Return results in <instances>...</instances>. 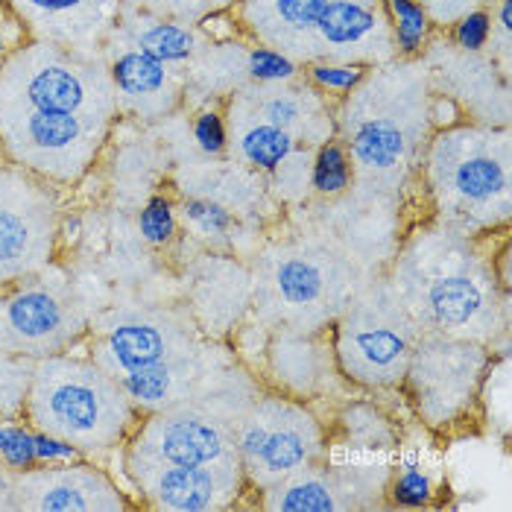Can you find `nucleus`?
Segmentation results:
<instances>
[{"instance_id": "a19ab883", "label": "nucleus", "mask_w": 512, "mask_h": 512, "mask_svg": "<svg viewBox=\"0 0 512 512\" xmlns=\"http://www.w3.org/2000/svg\"><path fill=\"white\" fill-rule=\"evenodd\" d=\"M21 39H24V36H9L6 27H0V65H3V59L15 50V44Z\"/></svg>"}, {"instance_id": "f3484780", "label": "nucleus", "mask_w": 512, "mask_h": 512, "mask_svg": "<svg viewBox=\"0 0 512 512\" xmlns=\"http://www.w3.org/2000/svg\"><path fill=\"white\" fill-rule=\"evenodd\" d=\"M9 12L39 41L82 53L118 24V0H6Z\"/></svg>"}, {"instance_id": "20e7f679", "label": "nucleus", "mask_w": 512, "mask_h": 512, "mask_svg": "<svg viewBox=\"0 0 512 512\" xmlns=\"http://www.w3.org/2000/svg\"><path fill=\"white\" fill-rule=\"evenodd\" d=\"M422 85L404 65L366 77L346 97L340 120L343 147L366 188L398 185L419 153L428 123V97Z\"/></svg>"}, {"instance_id": "b1692460", "label": "nucleus", "mask_w": 512, "mask_h": 512, "mask_svg": "<svg viewBox=\"0 0 512 512\" xmlns=\"http://www.w3.org/2000/svg\"><path fill=\"white\" fill-rule=\"evenodd\" d=\"M232 129H235V141L229 144H235L237 156L261 173H273L278 164L299 147L290 132L264 120L237 115V112H232Z\"/></svg>"}, {"instance_id": "c756f323", "label": "nucleus", "mask_w": 512, "mask_h": 512, "mask_svg": "<svg viewBox=\"0 0 512 512\" xmlns=\"http://www.w3.org/2000/svg\"><path fill=\"white\" fill-rule=\"evenodd\" d=\"M36 466V428L24 419L0 416V469L27 472Z\"/></svg>"}, {"instance_id": "7ed1b4c3", "label": "nucleus", "mask_w": 512, "mask_h": 512, "mask_svg": "<svg viewBox=\"0 0 512 512\" xmlns=\"http://www.w3.org/2000/svg\"><path fill=\"white\" fill-rule=\"evenodd\" d=\"M425 179L442 226L477 237L510 220V135L457 123L425 153Z\"/></svg>"}, {"instance_id": "4c0bfd02", "label": "nucleus", "mask_w": 512, "mask_h": 512, "mask_svg": "<svg viewBox=\"0 0 512 512\" xmlns=\"http://www.w3.org/2000/svg\"><path fill=\"white\" fill-rule=\"evenodd\" d=\"M36 460H39V466H71V463H79L85 457L65 436L36 431Z\"/></svg>"}, {"instance_id": "7c9ffc66", "label": "nucleus", "mask_w": 512, "mask_h": 512, "mask_svg": "<svg viewBox=\"0 0 512 512\" xmlns=\"http://www.w3.org/2000/svg\"><path fill=\"white\" fill-rule=\"evenodd\" d=\"M138 235L147 246L153 249H164L170 246L176 235H179V211H176V202L167 197V194H156L150 197L141 211H138Z\"/></svg>"}, {"instance_id": "ea45409f", "label": "nucleus", "mask_w": 512, "mask_h": 512, "mask_svg": "<svg viewBox=\"0 0 512 512\" xmlns=\"http://www.w3.org/2000/svg\"><path fill=\"white\" fill-rule=\"evenodd\" d=\"M425 9H428V15H431V21H439V24H445V18L448 21H454V18H460L463 12H469V9H477L483 0H419Z\"/></svg>"}, {"instance_id": "423d86ee", "label": "nucleus", "mask_w": 512, "mask_h": 512, "mask_svg": "<svg viewBox=\"0 0 512 512\" xmlns=\"http://www.w3.org/2000/svg\"><path fill=\"white\" fill-rule=\"evenodd\" d=\"M419 322L395 296L387 278L357 287L334 325V363L343 378L366 390H387L404 381Z\"/></svg>"}, {"instance_id": "1a4fd4ad", "label": "nucleus", "mask_w": 512, "mask_h": 512, "mask_svg": "<svg viewBox=\"0 0 512 512\" xmlns=\"http://www.w3.org/2000/svg\"><path fill=\"white\" fill-rule=\"evenodd\" d=\"M112 118L0 106V147L12 164L50 182H77L109 138Z\"/></svg>"}, {"instance_id": "c9c22d12", "label": "nucleus", "mask_w": 512, "mask_h": 512, "mask_svg": "<svg viewBox=\"0 0 512 512\" xmlns=\"http://www.w3.org/2000/svg\"><path fill=\"white\" fill-rule=\"evenodd\" d=\"M311 158H314L311 153H305V150H299V147H296V150H293V153L284 158L276 170H273L281 197L284 199L302 197V188H308V185H311Z\"/></svg>"}, {"instance_id": "6ab92c4d", "label": "nucleus", "mask_w": 512, "mask_h": 512, "mask_svg": "<svg viewBox=\"0 0 512 512\" xmlns=\"http://www.w3.org/2000/svg\"><path fill=\"white\" fill-rule=\"evenodd\" d=\"M109 79L118 94V109H129L147 120L170 112V106L179 97L170 65L147 56L144 50L132 47L129 41H123V47L112 56Z\"/></svg>"}, {"instance_id": "9d476101", "label": "nucleus", "mask_w": 512, "mask_h": 512, "mask_svg": "<svg viewBox=\"0 0 512 512\" xmlns=\"http://www.w3.org/2000/svg\"><path fill=\"white\" fill-rule=\"evenodd\" d=\"M492 357L483 343L422 331L404 372V387L419 419L434 428H451L472 413Z\"/></svg>"}, {"instance_id": "473e14b6", "label": "nucleus", "mask_w": 512, "mask_h": 512, "mask_svg": "<svg viewBox=\"0 0 512 512\" xmlns=\"http://www.w3.org/2000/svg\"><path fill=\"white\" fill-rule=\"evenodd\" d=\"M246 77L261 85H276V82H290L299 77V62L287 53L267 44H255L246 50Z\"/></svg>"}, {"instance_id": "f257e3e1", "label": "nucleus", "mask_w": 512, "mask_h": 512, "mask_svg": "<svg viewBox=\"0 0 512 512\" xmlns=\"http://www.w3.org/2000/svg\"><path fill=\"white\" fill-rule=\"evenodd\" d=\"M395 296L422 331L489 343L507 319V296L492 258L480 255L474 237L442 223L404 240L393 264Z\"/></svg>"}, {"instance_id": "ddd939ff", "label": "nucleus", "mask_w": 512, "mask_h": 512, "mask_svg": "<svg viewBox=\"0 0 512 512\" xmlns=\"http://www.w3.org/2000/svg\"><path fill=\"white\" fill-rule=\"evenodd\" d=\"M132 501L120 486L91 463L36 466L27 472L0 469V510L24 512H118Z\"/></svg>"}, {"instance_id": "f704fd0d", "label": "nucleus", "mask_w": 512, "mask_h": 512, "mask_svg": "<svg viewBox=\"0 0 512 512\" xmlns=\"http://www.w3.org/2000/svg\"><path fill=\"white\" fill-rule=\"evenodd\" d=\"M191 132H194L199 153H205V156H223L229 150V123L223 118V112H217L211 106L197 112Z\"/></svg>"}, {"instance_id": "2eb2a0df", "label": "nucleus", "mask_w": 512, "mask_h": 512, "mask_svg": "<svg viewBox=\"0 0 512 512\" xmlns=\"http://www.w3.org/2000/svg\"><path fill=\"white\" fill-rule=\"evenodd\" d=\"M91 360L115 381L164 363H194L197 346L182 325L164 314H132L100 328L91 340Z\"/></svg>"}, {"instance_id": "58836bf2", "label": "nucleus", "mask_w": 512, "mask_h": 512, "mask_svg": "<svg viewBox=\"0 0 512 512\" xmlns=\"http://www.w3.org/2000/svg\"><path fill=\"white\" fill-rule=\"evenodd\" d=\"M428 120L436 129H451V126L463 123V109L451 94H436L428 100Z\"/></svg>"}, {"instance_id": "dca6fc26", "label": "nucleus", "mask_w": 512, "mask_h": 512, "mask_svg": "<svg viewBox=\"0 0 512 512\" xmlns=\"http://www.w3.org/2000/svg\"><path fill=\"white\" fill-rule=\"evenodd\" d=\"M126 472L147 498V507L167 512L223 510L235 501L246 483L243 469H185L141 457H126Z\"/></svg>"}, {"instance_id": "393cba45", "label": "nucleus", "mask_w": 512, "mask_h": 512, "mask_svg": "<svg viewBox=\"0 0 512 512\" xmlns=\"http://www.w3.org/2000/svg\"><path fill=\"white\" fill-rule=\"evenodd\" d=\"M387 18H390V33L398 56L413 59L419 56L434 33V21L428 9L419 0H384Z\"/></svg>"}, {"instance_id": "0eeeda50", "label": "nucleus", "mask_w": 512, "mask_h": 512, "mask_svg": "<svg viewBox=\"0 0 512 512\" xmlns=\"http://www.w3.org/2000/svg\"><path fill=\"white\" fill-rule=\"evenodd\" d=\"M0 106L115 118L118 94L109 68L71 47L36 39L3 59Z\"/></svg>"}, {"instance_id": "f03ea898", "label": "nucleus", "mask_w": 512, "mask_h": 512, "mask_svg": "<svg viewBox=\"0 0 512 512\" xmlns=\"http://www.w3.org/2000/svg\"><path fill=\"white\" fill-rule=\"evenodd\" d=\"M24 419L36 431L65 436L82 457H106L132 436L138 410L91 357L59 352L36 360Z\"/></svg>"}, {"instance_id": "f8f14e48", "label": "nucleus", "mask_w": 512, "mask_h": 512, "mask_svg": "<svg viewBox=\"0 0 512 512\" xmlns=\"http://www.w3.org/2000/svg\"><path fill=\"white\" fill-rule=\"evenodd\" d=\"M126 457L185 469H240L232 422H226L220 413H211V407L188 404V398L150 413L147 422H138L126 445Z\"/></svg>"}, {"instance_id": "5701e85b", "label": "nucleus", "mask_w": 512, "mask_h": 512, "mask_svg": "<svg viewBox=\"0 0 512 512\" xmlns=\"http://www.w3.org/2000/svg\"><path fill=\"white\" fill-rule=\"evenodd\" d=\"M261 495V507L278 512H334L352 507L337 477L322 466H308L302 472L290 474L287 480L264 489Z\"/></svg>"}, {"instance_id": "bb28decb", "label": "nucleus", "mask_w": 512, "mask_h": 512, "mask_svg": "<svg viewBox=\"0 0 512 512\" xmlns=\"http://www.w3.org/2000/svg\"><path fill=\"white\" fill-rule=\"evenodd\" d=\"M390 501L395 507H407V510H416V507H428L434 501L436 495V483L431 472L425 469L422 457L416 451H410L401 466L395 469V474L390 477Z\"/></svg>"}, {"instance_id": "39448f33", "label": "nucleus", "mask_w": 512, "mask_h": 512, "mask_svg": "<svg viewBox=\"0 0 512 512\" xmlns=\"http://www.w3.org/2000/svg\"><path fill=\"white\" fill-rule=\"evenodd\" d=\"M357 290L352 258L319 240H296L261 258L258 311L293 331H319L337 319Z\"/></svg>"}, {"instance_id": "6e6552de", "label": "nucleus", "mask_w": 512, "mask_h": 512, "mask_svg": "<svg viewBox=\"0 0 512 512\" xmlns=\"http://www.w3.org/2000/svg\"><path fill=\"white\" fill-rule=\"evenodd\" d=\"M235 445L246 483L270 489L290 474L316 466L328 454V439L299 398L270 395L252 401L235 425Z\"/></svg>"}, {"instance_id": "aec40b11", "label": "nucleus", "mask_w": 512, "mask_h": 512, "mask_svg": "<svg viewBox=\"0 0 512 512\" xmlns=\"http://www.w3.org/2000/svg\"><path fill=\"white\" fill-rule=\"evenodd\" d=\"M328 0H243V21L267 47L316 62V24Z\"/></svg>"}, {"instance_id": "2f4dec72", "label": "nucleus", "mask_w": 512, "mask_h": 512, "mask_svg": "<svg viewBox=\"0 0 512 512\" xmlns=\"http://www.w3.org/2000/svg\"><path fill=\"white\" fill-rule=\"evenodd\" d=\"M366 77L369 68L363 62H308V85L325 97L346 100Z\"/></svg>"}, {"instance_id": "cd10ccee", "label": "nucleus", "mask_w": 512, "mask_h": 512, "mask_svg": "<svg viewBox=\"0 0 512 512\" xmlns=\"http://www.w3.org/2000/svg\"><path fill=\"white\" fill-rule=\"evenodd\" d=\"M36 360L24 355H0V416L24 419Z\"/></svg>"}, {"instance_id": "c85d7f7f", "label": "nucleus", "mask_w": 512, "mask_h": 512, "mask_svg": "<svg viewBox=\"0 0 512 512\" xmlns=\"http://www.w3.org/2000/svg\"><path fill=\"white\" fill-rule=\"evenodd\" d=\"M179 217L202 240H226L235 229V214L214 197H188L179 208Z\"/></svg>"}, {"instance_id": "e433bc0d", "label": "nucleus", "mask_w": 512, "mask_h": 512, "mask_svg": "<svg viewBox=\"0 0 512 512\" xmlns=\"http://www.w3.org/2000/svg\"><path fill=\"white\" fill-rule=\"evenodd\" d=\"M232 3H237V0H150V12L188 24V18H202L208 12L229 9Z\"/></svg>"}, {"instance_id": "a878e982", "label": "nucleus", "mask_w": 512, "mask_h": 512, "mask_svg": "<svg viewBox=\"0 0 512 512\" xmlns=\"http://www.w3.org/2000/svg\"><path fill=\"white\" fill-rule=\"evenodd\" d=\"M352 182H355V167H352L349 150L334 138L319 144L311 158V188L316 194L337 199L352 188Z\"/></svg>"}, {"instance_id": "412c9836", "label": "nucleus", "mask_w": 512, "mask_h": 512, "mask_svg": "<svg viewBox=\"0 0 512 512\" xmlns=\"http://www.w3.org/2000/svg\"><path fill=\"white\" fill-rule=\"evenodd\" d=\"M270 375L290 398H314L328 390V369L334 363L331 346H322L316 331L281 328L270 343Z\"/></svg>"}, {"instance_id": "72a5a7b5", "label": "nucleus", "mask_w": 512, "mask_h": 512, "mask_svg": "<svg viewBox=\"0 0 512 512\" xmlns=\"http://www.w3.org/2000/svg\"><path fill=\"white\" fill-rule=\"evenodd\" d=\"M451 39L463 53H483L489 47V39H492V15H489V9L477 6V9L463 12L454 21Z\"/></svg>"}, {"instance_id": "a211bd4d", "label": "nucleus", "mask_w": 512, "mask_h": 512, "mask_svg": "<svg viewBox=\"0 0 512 512\" xmlns=\"http://www.w3.org/2000/svg\"><path fill=\"white\" fill-rule=\"evenodd\" d=\"M232 112L246 115L252 120L273 123L278 129L290 132L296 144H325L334 135V120L328 106H322L316 88H296L290 82L276 85H261L258 88H243L232 100Z\"/></svg>"}, {"instance_id": "4be33fe9", "label": "nucleus", "mask_w": 512, "mask_h": 512, "mask_svg": "<svg viewBox=\"0 0 512 512\" xmlns=\"http://www.w3.org/2000/svg\"><path fill=\"white\" fill-rule=\"evenodd\" d=\"M118 30L120 39L164 65H185L197 56V30L176 18H164L156 12H132L123 24H118Z\"/></svg>"}, {"instance_id": "4468645a", "label": "nucleus", "mask_w": 512, "mask_h": 512, "mask_svg": "<svg viewBox=\"0 0 512 512\" xmlns=\"http://www.w3.org/2000/svg\"><path fill=\"white\" fill-rule=\"evenodd\" d=\"M56 217L47 191L27 170H0V284L36 276L53 255Z\"/></svg>"}, {"instance_id": "9b49d317", "label": "nucleus", "mask_w": 512, "mask_h": 512, "mask_svg": "<svg viewBox=\"0 0 512 512\" xmlns=\"http://www.w3.org/2000/svg\"><path fill=\"white\" fill-rule=\"evenodd\" d=\"M82 331V305L65 278L36 273L0 284V355L41 360L71 352Z\"/></svg>"}]
</instances>
